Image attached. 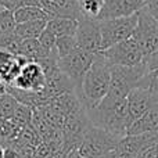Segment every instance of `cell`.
I'll list each match as a JSON object with an SVG mask.
<instances>
[{"mask_svg": "<svg viewBox=\"0 0 158 158\" xmlns=\"http://www.w3.org/2000/svg\"><path fill=\"white\" fill-rule=\"evenodd\" d=\"M110 82H111V64L98 52L93 64L85 75L81 92L77 94L86 111L94 108L101 103V100L108 93Z\"/></svg>", "mask_w": 158, "mask_h": 158, "instance_id": "1", "label": "cell"}, {"mask_svg": "<svg viewBox=\"0 0 158 158\" xmlns=\"http://www.w3.org/2000/svg\"><path fill=\"white\" fill-rule=\"evenodd\" d=\"M89 121L97 128H101L118 137L128 135L132 121L129 117L128 103L125 100H112L104 97L98 106L86 111Z\"/></svg>", "mask_w": 158, "mask_h": 158, "instance_id": "2", "label": "cell"}, {"mask_svg": "<svg viewBox=\"0 0 158 158\" xmlns=\"http://www.w3.org/2000/svg\"><path fill=\"white\" fill-rule=\"evenodd\" d=\"M146 72L147 68L144 61L133 67L111 65V82L106 97L112 100H125L131 90L137 87Z\"/></svg>", "mask_w": 158, "mask_h": 158, "instance_id": "3", "label": "cell"}, {"mask_svg": "<svg viewBox=\"0 0 158 158\" xmlns=\"http://www.w3.org/2000/svg\"><path fill=\"white\" fill-rule=\"evenodd\" d=\"M119 139H122V137H118L90 123L85 131L83 137L79 143L77 151L81 158L103 157L115 150Z\"/></svg>", "mask_w": 158, "mask_h": 158, "instance_id": "4", "label": "cell"}, {"mask_svg": "<svg viewBox=\"0 0 158 158\" xmlns=\"http://www.w3.org/2000/svg\"><path fill=\"white\" fill-rule=\"evenodd\" d=\"M98 22L101 31V50H104L133 35L137 24V14L121 18L100 19Z\"/></svg>", "mask_w": 158, "mask_h": 158, "instance_id": "5", "label": "cell"}, {"mask_svg": "<svg viewBox=\"0 0 158 158\" xmlns=\"http://www.w3.org/2000/svg\"><path fill=\"white\" fill-rule=\"evenodd\" d=\"M96 54H97V53H96ZM96 54L94 53L86 52V50H82L78 47L71 54L65 56V57H58V68L74 83L75 93H77V94L81 92L83 78H85V75H86L87 69L90 68V65H92L93 61H94Z\"/></svg>", "mask_w": 158, "mask_h": 158, "instance_id": "6", "label": "cell"}, {"mask_svg": "<svg viewBox=\"0 0 158 158\" xmlns=\"http://www.w3.org/2000/svg\"><path fill=\"white\" fill-rule=\"evenodd\" d=\"M100 53L111 65L133 67L143 63L144 60V54L133 36L108 47V49L101 50Z\"/></svg>", "mask_w": 158, "mask_h": 158, "instance_id": "7", "label": "cell"}, {"mask_svg": "<svg viewBox=\"0 0 158 158\" xmlns=\"http://www.w3.org/2000/svg\"><path fill=\"white\" fill-rule=\"evenodd\" d=\"M132 36L137 40L144 57L151 54L158 49V19L142 8L137 13V24Z\"/></svg>", "mask_w": 158, "mask_h": 158, "instance_id": "8", "label": "cell"}, {"mask_svg": "<svg viewBox=\"0 0 158 158\" xmlns=\"http://www.w3.org/2000/svg\"><path fill=\"white\" fill-rule=\"evenodd\" d=\"M77 22L75 39H77L79 49L94 53V54L101 52V31L98 19L89 18L81 14Z\"/></svg>", "mask_w": 158, "mask_h": 158, "instance_id": "9", "label": "cell"}, {"mask_svg": "<svg viewBox=\"0 0 158 158\" xmlns=\"http://www.w3.org/2000/svg\"><path fill=\"white\" fill-rule=\"evenodd\" d=\"M158 143V132L142 135H126L119 139L114 153L115 158H136L137 156Z\"/></svg>", "mask_w": 158, "mask_h": 158, "instance_id": "10", "label": "cell"}, {"mask_svg": "<svg viewBox=\"0 0 158 158\" xmlns=\"http://www.w3.org/2000/svg\"><path fill=\"white\" fill-rule=\"evenodd\" d=\"M10 86H14L19 90H25V92L43 93L44 87H46V77H44L40 64L36 61H28L22 67L21 72L14 81V83Z\"/></svg>", "mask_w": 158, "mask_h": 158, "instance_id": "11", "label": "cell"}, {"mask_svg": "<svg viewBox=\"0 0 158 158\" xmlns=\"http://www.w3.org/2000/svg\"><path fill=\"white\" fill-rule=\"evenodd\" d=\"M126 103H128L129 117L133 122L144 112H147L151 107L158 104V93L144 87H135L126 97Z\"/></svg>", "mask_w": 158, "mask_h": 158, "instance_id": "12", "label": "cell"}, {"mask_svg": "<svg viewBox=\"0 0 158 158\" xmlns=\"http://www.w3.org/2000/svg\"><path fill=\"white\" fill-rule=\"evenodd\" d=\"M143 0H104L103 8L98 14L97 19H108V18H121L137 14L144 7Z\"/></svg>", "mask_w": 158, "mask_h": 158, "instance_id": "13", "label": "cell"}, {"mask_svg": "<svg viewBox=\"0 0 158 158\" xmlns=\"http://www.w3.org/2000/svg\"><path fill=\"white\" fill-rule=\"evenodd\" d=\"M148 132H158V104L135 119L128 129V135H142Z\"/></svg>", "mask_w": 158, "mask_h": 158, "instance_id": "14", "label": "cell"}, {"mask_svg": "<svg viewBox=\"0 0 158 158\" xmlns=\"http://www.w3.org/2000/svg\"><path fill=\"white\" fill-rule=\"evenodd\" d=\"M77 19L67 18V17H52L47 21L46 28L52 31L57 38L60 36H75L77 32Z\"/></svg>", "mask_w": 158, "mask_h": 158, "instance_id": "15", "label": "cell"}, {"mask_svg": "<svg viewBox=\"0 0 158 158\" xmlns=\"http://www.w3.org/2000/svg\"><path fill=\"white\" fill-rule=\"evenodd\" d=\"M54 52V50H53ZM52 52H47L40 44L39 39H22L19 46V56H24L29 61H39L42 58L47 57Z\"/></svg>", "mask_w": 158, "mask_h": 158, "instance_id": "16", "label": "cell"}, {"mask_svg": "<svg viewBox=\"0 0 158 158\" xmlns=\"http://www.w3.org/2000/svg\"><path fill=\"white\" fill-rule=\"evenodd\" d=\"M14 18L17 24H22L35 19H50L52 15L39 6H21L14 11Z\"/></svg>", "mask_w": 158, "mask_h": 158, "instance_id": "17", "label": "cell"}, {"mask_svg": "<svg viewBox=\"0 0 158 158\" xmlns=\"http://www.w3.org/2000/svg\"><path fill=\"white\" fill-rule=\"evenodd\" d=\"M49 19H35L22 24H17L15 35L21 39H38L40 33L46 29V25Z\"/></svg>", "mask_w": 158, "mask_h": 158, "instance_id": "18", "label": "cell"}, {"mask_svg": "<svg viewBox=\"0 0 158 158\" xmlns=\"http://www.w3.org/2000/svg\"><path fill=\"white\" fill-rule=\"evenodd\" d=\"M22 128L18 126L13 119H6L0 118V143L4 146L13 143L19 136Z\"/></svg>", "mask_w": 158, "mask_h": 158, "instance_id": "19", "label": "cell"}, {"mask_svg": "<svg viewBox=\"0 0 158 158\" xmlns=\"http://www.w3.org/2000/svg\"><path fill=\"white\" fill-rule=\"evenodd\" d=\"M19 101L14 97L11 93H6L0 97V118H6V119H13L15 110L18 107Z\"/></svg>", "mask_w": 158, "mask_h": 158, "instance_id": "20", "label": "cell"}, {"mask_svg": "<svg viewBox=\"0 0 158 158\" xmlns=\"http://www.w3.org/2000/svg\"><path fill=\"white\" fill-rule=\"evenodd\" d=\"M78 2L82 15L97 19L98 14H100L101 8H103L104 0H78Z\"/></svg>", "mask_w": 158, "mask_h": 158, "instance_id": "21", "label": "cell"}, {"mask_svg": "<svg viewBox=\"0 0 158 158\" xmlns=\"http://www.w3.org/2000/svg\"><path fill=\"white\" fill-rule=\"evenodd\" d=\"M78 49V43L75 36H60L56 40V50H57L58 57H65L71 54L72 52Z\"/></svg>", "mask_w": 158, "mask_h": 158, "instance_id": "22", "label": "cell"}, {"mask_svg": "<svg viewBox=\"0 0 158 158\" xmlns=\"http://www.w3.org/2000/svg\"><path fill=\"white\" fill-rule=\"evenodd\" d=\"M137 87H144V89H150L153 92L158 93V69L146 72V75L139 82Z\"/></svg>", "mask_w": 158, "mask_h": 158, "instance_id": "23", "label": "cell"}, {"mask_svg": "<svg viewBox=\"0 0 158 158\" xmlns=\"http://www.w3.org/2000/svg\"><path fill=\"white\" fill-rule=\"evenodd\" d=\"M38 39H39V42H40V44L47 50V52L56 50V40H57V36H56L52 31L47 29V28L40 33V36H39Z\"/></svg>", "mask_w": 158, "mask_h": 158, "instance_id": "24", "label": "cell"}, {"mask_svg": "<svg viewBox=\"0 0 158 158\" xmlns=\"http://www.w3.org/2000/svg\"><path fill=\"white\" fill-rule=\"evenodd\" d=\"M144 64L147 71H154V69H158V49L156 52H153L151 54L146 56L144 57Z\"/></svg>", "mask_w": 158, "mask_h": 158, "instance_id": "25", "label": "cell"}, {"mask_svg": "<svg viewBox=\"0 0 158 158\" xmlns=\"http://www.w3.org/2000/svg\"><path fill=\"white\" fill-rule=\"evenodd\" d=\"M4 158H22V154L14 143H10V144L6 146Z\"/></svg>", "mask_w": 158, "mask_h": 158, "instance_id": "26", "label": "cell"}, {"mask_svg": "<svg viewBox=\"0 0 158 158\" xmlns=\"http://www.w3.org/2000/svg\"><path fill=\"white\" fill-rule=\"evenodd\" d=\"M22 6L21 0H0V7L4 10H10V11H15L18 7Z\"/></svg>", "mask_w": 158, "mask_h": 158, "instance_id": "27", "label": "cell"}, {"mask_svg": "<svg viewBox=\"0 0 158 158\" xmlns=\"http://www.w3.org/2000/svg\"><path fill=\"white\" fill-rule=\"evenodd\" d=\"M144 10H147L153 17L158 19V0H147L144 3Z\"/></svg>", "mask_w": 158, "mask_h": 158, "instance_id": "28", "label": "cell"}, {"mask_svg": "<svg viewBox=\"0 0 158 158\" xmlns=\"http://www.w3.org/2000/svg\"><path fill=\"white\" fill-rule=\"evenodd\" d=\"M136 158H158V143L154 144L153 147L147 148L146 151H143L140 156H137Z\"/></svg>", "mask_w": 158, "mask_h": 158, "instance_id": "29", "label": "cell"}, {"mask_svg": "<svg viewBox=\"0 0 158 158\" xmlns=\"http://www.w3.org/2000/svg\"><path fill=\"white\" fill-rule=\"evenodd\" d=\"M7 85L4 83V82L3 81H0V97H2L3 94H6V93H7Z\"/></svg>", "mask_w": 158, "mask_h": 158, "instance_id": "30", "label": "cell"}, {"mask_svg": "<svg viewBox=\"0 0 158 158\" xmlns=\"http://www.w3.org/2000/svg\"><path fill=\"white\" fill-rule=\"evenodd\" d=\"M22 6H38V0H21Z\"/></svg>", "mask_w": 158, "mask_h": 158, "instance_id": "31", "label": "cell"}, {"mask_svg": "<svg viewBox=\"0 0 158 158\" xmlns=\"http://www.w3.org/2000/svg\"><path fill=\"white\" fill-rule=\"evenodd\" d=\"M67 158H81V157H79L77 150H72V151H69V154L67 156Z\"/></svg>", "mask_w": 158, "mask_h": 158, "instance_id": "32", "label": "cell"}, {"mask_svg": "<svg viewBox=\"0 0 158 158\" xmlns=\"http://www.w3.org/2000/svg\"><path fill=\"white\" fill-rule=\"evenodd\" d=\"M4 151H6V146L3 143H0V158H4Z\"/></svg>", "mask_w": 158, "mask_h": 158, "instance_id": "33", "label": "cell"}, {"mask_svg": "<svg viewBox=\"0 0 158 158\" xmlns=\"http://www.w3.org/2000/svg\"><path fill=\"white\" fill-rule=\"evenodd\" d=\"M94 158H115V157H114V153H110V154H107V156H103V157H94Z\"/></svg>", "mask_w": 158, "mask_h": 158, "instance_id": "34", "label": "cell"}, {"mask_svg": "<svg viewBox=\"0 0 158 158\" xmlns=\"http://www.w3.org/2000/svg\"><path fill=\"white\" fill-rule=\"evenodd\" d=\"M2 10H3V8H2V7H0V11H2Z\"/></svg>", "mask_w": 158, "mask_h": 158, "instance_id": "35", "label": "cell"}, {"mask_svg": "<svg viewBox=\"0 0 158 158\" xmlns=\"http://www.w3.org/2000/svg\"><path fill=\"white\" fill-rule=\"evenodd\" d=\"M143 2H147V0H143Z\"/></svg>", "mask_w": 158, "mask_h": 158, "instance_id": "36", "label": "cell"}]
</instances>
